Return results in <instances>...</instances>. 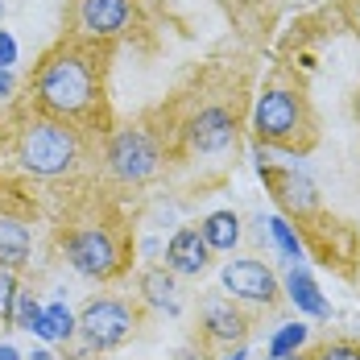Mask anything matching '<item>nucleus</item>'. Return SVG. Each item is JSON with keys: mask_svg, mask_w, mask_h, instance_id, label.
<instances>
[{"mask_svg": "<svg viewBox=\"0 0 360 360\" xmlns=\"http://www.w3.org/2000/svg\"><path fill=\"white\" fill-rule=\"evenodd\" d=\"M17 274H8V269H0V323H13V315H17Z\"/></svg>", "mask_w": 360, "mask_h": 360, "instance_id": "412c9836", "label": "nucleus"}, {"mask_svg": "<svg viewBox=\"0 0 360 360\" xmlns=\"http://www.w3.org/2000/svg\"><path fill=\"white\" fill-rule=\"evenodd\" d=\"M199 327L216 344H236V340H245L249 319L240 315V307L228 294H203L199 298Z\"/></svg>", "mask_w": 360, "mask_h": 360, "instance_id": "9d476101", "label": "nucleus"}, {"mask_svg": "<svg viewBox=\"0 0 360 360\" xmlns=\"http://www.w3.org/2000/svg\"><path fill=\"white\" fill-rule=\"evenodd\" d=\"M30 257H34V236H30V228L13 216H0V269L17 274V269L30 265Z\"/></svg>", "mask_w": 360, "mask_h": 360, "instance_id": "ddd939ff", "label": "nucleus"}, {"mask_svg": "<svg viewBox=\"0 0 360 360\" xmlns=\"http://www.w3.org/2000/svg\"><path fill=\"white\" fill-rule=\"evenodd\" d=\"M25 360H58V356H54L50 348H34V352H30V356H25Z\"/></svg>", "mask_w": 360, "mask_h": 360, "instance_id": "a878e982", "label": "nucleus"}, {"mask_svg": "<svg viewBox=\"0 0 360 360\" xmlns=\"http://www.w3.org/2000/svg\"><path fill=\"white\" fill-rule=\"evenodd\" d=\"M83 158L79 129L54 116H37L17 137V166L34 179H67Z\"/></svg>", "mask_w": 360, "mask_h": 360, "instance_id": "f03ea898", "label": "nucleus"}, {"mask_svg": "<svg viewBox=\"0 0 360 360\" xmlns=\"http://www.w3.org/2000/svg\"><path fill=\"white\" fill-rule=\"evenodd\" d=\"M252 129L265 145H290L307 129V108L298 100V91L290 87H265L257 108H252Z\"/></svg>", "mask_w": 360, "mask_h": 360, "instance_id": "423d86ee", "label": "nucleus"}, {"mask_svg": "<svg viewBox=\"0 0 360 360\" xmlns=\"http://www.w3.org/2000/svg\"><path fill=\"white\" fill-rule=\"evenodd\" d=\"M219 282H224V294L232 302H249V307H274L278 302V278L257 257H232L219 269Z\"/></svg>", "mask_w": 360, "mask_h": 360, "instance_id": "0eeeda50", "label": "nucleus"}, {"mask_svg": "<svg viewBox=\"0 0 360 360\" xmlns=\"http://www.w3.org/2000/svg\"><path fill=\"white\" fill-rule=\"evenodd\" d=\"M137 290H141V302L145 307H153V311H179V282H174V274L166 269V265H153V269H145L141 278H137Z\"/></svg>", "mask_w": 360, "mask_h": 360, "instance_id": "2eb2a0df", "label": "nucleus"}, {"mask_svg": "<svg viewBox=\"0 0 360 360\" xmlns=\"http://www.w3.org/2000/svg\"><path fill=\"white\" fill-rule=\"evenodd\" d=\"M0 360H25V356H21L13 344H0Z\"/></svg>", "mask_w": 360, "mask_h": 360, "instance_id": "393cba45", "label": "nucleus"}, {"mask_svg": "<svg viewBox=\"0 0 360 360\" xmlns=\"http://www.w3.org/2000/svg\"><path fill=\"white\" fill-rule=\"evenodd\" d=\"M13 63H17V37L0 30V71H13Z\"/></svg>", "mask_w": 360, "mask_h": 360, "instance_id": "5701e85b", "label": "nucleus"}, {"mask_svg": "<svg viewBox=\"0 0 360 360\" xmlns=\"http://www.w3.org/2000/svg\"><path fill=\"white\" fill-rule=\"evenodd\" d=\"M261 179H265V186L274 191V199H278L286 212L307 216V212L319 207V191H315V182L307 179L298 166H269V170H261Z\"/></svg>", "mask_w": 360, "mask_h": 360, "instance_id": "9b49d317", "label": "nucleus"}, {"mask_svg": "<svg viewBox=\"0 0 360 360\" xmlns=\"http://www.w3.org/2000/svg\"><path fill=\"white\" fill-rule=\"evenodd\" d=\"M356 21H360V8H356Z\"/></svg>", "mask_w": 360, "mask_h": 360, "instance_id": "c756f323", "label": "nucleus"}, {"mask_svg": "<svg viewBox=\"0 0 360 360\" xmlns=\"http://www.w3.org/2000/svg\"><path fill=\"white\" fill-rule=\"evenodd\" d=\"M63 252H67L71 269L83 274V278L108 282V278L120 274V240L112 236L108 228H100V224L71 228V232L63 236Z\"/></svg>", "mask_w": 360, "mask_h": 360, "instance_id": "7ed1b4c3", "label": "nucleus"}, {"mask_svg": "<svg viewBox=\"0 0 360 360\" xmlns=\"http://www.w3.org/2000/svg\"><path fill=\"white\" fill-rule=\"evenodd\" d=\"M37 323H41V302H37L34 294H17V315H13V327H21V331H30L34 335Z\"/></svg>", "mask_w": 360, "mask_h": 360, "instance_id": "aec40b11", "label": "nucleus"}, {"mask_svg": "<svg viewBox=\"0 0 360 360\" xmlns=\"http://www.w3.org/2000/svg\"><path fill=\"white\" fill-rule=\"evenodd\" d=\"M199 232H203V240H207L212 252H232L240 245V216L236 212H212L199 224Z\"/></svg>", "mask_w": 360, "mask_h": 360, "instance_id": "f3484780", "label": "nucleus"}, {"mask_svg": "<svg viewBox=\"0 0 360 360\" xmlns=\"http://www.w3.org/2000/svg\"><path fill=\"white\" fill-rule=\"evenodd\" d=\"M286 298L294 302V311H298V315H311V319H327V315H331L327 298L319 294V282H315L302 265H290V274H286Z\"/></svg>", "mask_w": 360, "mask_h": 360, "instance_id": "4468645a", "label": "nucleus"}, {"mask_svg": "<svg viewBox=\"0 0 360 360\" xmlns=\"http://www.w3.org/2000/svg\"><path fill=\"white\" fill-rule=\"evenodd\" d=\"M133 331H137V311L120 298H91L79 311V335L91 352H112L129 344Z\"/></svg>", "mask_w": 360, "mask_h": 360, "instance_id": "20e7f679", "label": "nucleus"}, {"mask_svg": "<svg viewBox=\"0 0 360 360\" xmlns=\"http://www.w3.org/2000/svg\"><path fill=\"white\" fill-rule=\"evenodd\" d=\"M34 335L46 340V344H71L75 335H79V315L67 302H46L41 307V323H37Z\"/></svg>", "mask_w": 360, "mask_h": 360, "instance_id": "dca6fc26", "label": "nucleus"}, {"mask_svg": "<svg viewBox=\"0 0 360 360\" xmlns=\"http://www.w3.org/2000/svg\"><path fill=\"white\" fill-rule=\"evenodd\" d=\"M307 335H311V327L302 323H282L274 335H269V344H265V356H290V352H298L302 344H307Z\"/></svg>", "mask_w": 360, "mask_h": 360, "instance_id": "6ab92c4d", "label": "nucleus"}, {"mask_svg": "<svg viewBox=\"0 0 360 360\" xmlns=\"http://www.w3.org/2000/svg\"><path fill=\"white\" fill-rule=\"evenodd\" d=\"M315 360H360V344H323Z\"/></svg>", "mask_w": 360, "mask_h": 360, "instance_id": "4be33fe9", "label": "nucleus"}, {"mask_svg": "<svg viewBox=\"0 0 360 360\" xmlns=\"http://www.w3.org/2000/svg\"><path fill=\"white\" fill-rule=\"evenodd\" d=\"M34 96L46 116L71 124V120H79V116H87L96 108V100H100V71H96V63L83 50L63 46V50L41 58V67L34 75Z\"/></svg>", "mask_w": 360, "mask_h": 360, "instance_id": "f257e3e1", "label": "nucleus"}, {"mask_svg": "<svg viewBox=\"0 0 360 360\" xmlns=\"http://www.w3.org/2000/svg\"><path fill=\"white\" fill-rule=\"evenodd\" d=\"M265 360H302L298 352H290V356H265Z\"/></svg>", "mask_w": 360, "mask_h": 360, "instance_id": "cd10ccee", "label": "nucleus"}, {"mask_svg": "<svg viewBox=\"0 0 360 360\" xmlns=\"http://www.w3.org/2000/svg\"><path fill=\"white\" fill-rule=\"evenodd\" d=\"M265 228H269V240L278 245V252L286 257L290 265H298V261H302V240H298V228H290L286 216L265 219Z\"/></svg>", "mask_w": 360, "mask_h": 360, "instance_id": "a211bd4d", "label": "nucleus"}, {"mask_svg": "<svg viewBox=\"0 0 360 360\" xmlns=\"http://www.w3.org/2000/svg\"><path fill=\"white\" fill-rule=\"evenodd\" d=\"M186 141L195 153H224V149H232L236 141V116L228 108H199L191 116V124H186Z\"/></svg>", "mask_w": 360, "mask_h": 360, "instance_id": "1a4fd4ad", "label": "nucleus"}, {"mask_svg": "<svg viewBox=\"0 0 360 360\" xmlns=\"http://www.w3.org/2000/svg\"><path fill=\"white\" fill-rule=\"evenodd\" d=\"M133 0H79L75 4V34L87 41H112L129 30Z\"/></svg>", "mask_w": 360, "mask_h": 360, "instance_id": "6e6552de", "label": "nucleus"}, {"mask_svg": "<svg viewBox=\"0 0 360 360\" xmlns=\"http://www.w3.org/2000/svg\"><path fill=\"white\" fill-rule=\"evenodd\" d=\"M13 96V71H0V104Z\"/></svg>", "mask_w": 360, "mask_h": 360, "instance_id": "b1692460", "label": "nucleus"}, {"mask_svg": "<svg viewBox=\"0 0 360 360\" xmlns=\"http://www.w3.org/2000/svg\"><path fill=\"white\" fill-rule=\"evenodd\" d=\"M224 360H249V352H245V348H236L232 356H224Z\"/></svg>", "mask_w": 360, "mask_h": 360, "instance_id": "bb28decb", "label": "nucleus"}, {"mask_svg": "<svg viewBox=\"0 0 360 360\" xmlns=\"http://www.w3.org/2000/svg\"><path fill=\"white\" fill-rule=\"evenodd\" d=\"M104 158H108L112 179L129 182V186L149 182L158 170H162V149H158V141H153V133L133 129V124L112 133V141H108V149H104Z\"/></svg>", "mask_w": 360, "mask_h": 360, "instance_id": "39448f33", "label": "nucleus"}, {"mask_svg": "<svg viewBox=\"0 0 360 360\" xmlns=\"http://www.w3.org/2000/svg\"><path fill=\"white\" fill-rule=\"evenodd\" d=\"M207 265H212V249L199 228H179L166 240V269L174 278H199V274H207Z\"/></svg>", "mask_w": 360, "mask_h": 360, "instance_id": "f8f14e48", "label": "nucleus"}, {"mask_svg": "<svg viewBox=\"0 0 360 360\" xmlns=\"http://www.w3.org/2000/svg\"><path fill=\"white\" fill-rule=\"evenodd\" d=\"M0 17H4V0H0Z\"/></svg>", "mask_w": 360, "mask_h": 360, "instance_id": "c85d7f7f", "label": "nucleus"}]
</instances>
